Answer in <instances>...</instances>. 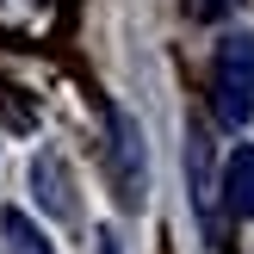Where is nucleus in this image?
<instances>
[{
	"mask_svg": "<svg viewBox=\"0 0 254 254\" xmlns=\"http://www.w3.org/2000/svg\"><path fill=\"white\" fill-rule=\"evenodd\" d=\"M223 198H230L236 217H254V143H242L223 168Z\"/></svg>",
	"mask_w": 254,
	"mask_h": 254,
	"instance_id": "obj_3",
	"label": "nucleus"
},
{
	"mask_svg": "<svg viewBox=\"0 0 254 254\" xmlns=\"http://www.w3.org/2000/svg\"><path fill=\"white\" fill-rule=\"evenodd\" d=\"M211 112L223 124L254 118V37H223L211 56Z\"/></svg>",
	"mask_w": 254,
	"mask_h": 254,
	"instance_id": "obj_1",
	"label": "nucleus"
},
{
	"mask_svg": "<svg viewBox=\"0 0 254 254\" xmlns=\"http://www.w3.org/2000/svg\"><path fill=\"white\" fill-rule=\"evenodd\" d=\"M31 186H37V198H44L50 217H74V186H68V174H62L56 155H37L31 161Z\"/></svg>",
	"mask_w": 254,
	"mask_h": 254,
	"instance_id": "obj_2",
	"label": "nucleus"
},
{
	"mask_svg": "<svg viewBox=\"0 0 254 254\" xmlns=\"http://www.w3.org/2000/svg\"><path fill=\"white\" fill-rule=\"evenodd\" d=\"M112 136H118V161H124V205H136L143 198V136L124 112L112 118Z\"/></svg>",
	"mask_w": 254,
	"mask_h": 254,
	"instance_id": "obj_4",
	"label": "nucleus"
},
{
	"mask_svg": "<svg viewBox=\"0 0 254 254\" xmlns=\"http://www.w3.org/2000/svg\"><path fill=\"white\" fill-rule=\"evenodd\" d=\"M186 12L192 19H223V12H236V0H186Z\"/></svg>",
	"mask_w": 254,
	"mask_h": 254,
	"instance_id": "obj_6",
	"label": "nucleus"
},
{
	"mask_svg": "<svg viewBox=\"0 0 254 254\" xmlns=\"http://www.w3.org/2000/svg\"><path fill=\"white\" fill-rule=\"evenodd\" d=\"M0 236H6V254H56L25 211H6V217H0Z\"/></svg>",
	"mask_w": 254,
	"mask_h": 254,
	"instance_id": "obj_5",
	"label": "nucleus"
}]
</instances>
